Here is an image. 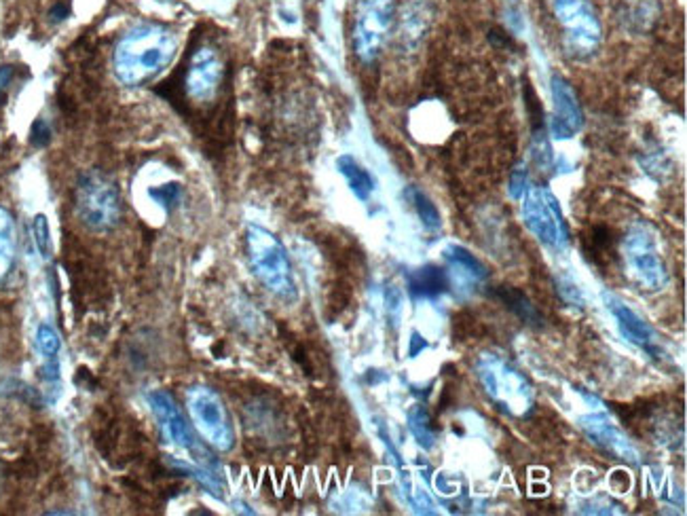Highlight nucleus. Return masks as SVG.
I'll list each match as a JSON object with an SVG mask.
<instances>
[{
    "instance_id": "c85d7f7f",
    "label": "nucleus",
    "mask_w": 687,
    "mask_h": 516,
    "mask_svg": "<svg viewBox=\"0 0 687 516\" xmlns=\"http://www.w3.org/2000/svg\"><path fill=\"white\" fill-rule=\"evenodd\" d=\"M423 349H428V341H425L421 334L414 331L413 337H411V348H408V356H411V358H417V356L421 354Z\"/></svg>"
},
{
    "instance_id": "cd10ccee",
    "label": "nucleus",
    "mask_w": 687,
    "mask_h": 516,
    "mask_svg": "<svg viewBox=\"0 0 687 516\" xmlns=\"http://www.w3.org/2000/svg\"><path fill=\"white\" fill-rule=\"evenodd\" d=\"M11 78H13V66H0V104H3L4 94H7Z\"/></svg>"
},
{
    "instance_id": "0eeeda50",
    "label": "nucleus",
    "mask_w": 687,
    "mask_h": 516,
    "mask_svg": "<svg viewBox=\"0 0 687 516\" xmlns=\"http://www.w3.org/2000/svg\"><path fill=\"white\" fill-rule=\"evenodd\" d=\"M186 408L199 436L209 446L220 453H229L235 446V428L218 391L208 385H192L186 391Z\"/></svg>"
},
{
    "instance_id": "7ed1b4c3",
    "label": "nucleus",
    "mask_w": 687,
    "mask_h": 516,
    "mask_svg": "<svg viewBox=\"0 0 687 516\" xmlns=\"http://www.w3.org/2000/svg\"><path fill=\"white\" fill-rule=\"evenodd\" d=\"M248 260L258 282L274 294L275 299L292 305L299 300V286L294 280L292 263L286 248L265 226L248 225L246 229Z\"/></svg>"
},
{
    "instance_id": "4468645a",
    "label": "nucleus",
    "mask_w": 687,
    "mask_h": 516,
    "mask_svg": "<svg viewBox=\"0 0 687 516\" xmlns=\"http://www.w3.org/2000/svg\"><path fill=\"white\" fill-rule=\"evenodd\" d=\"M225 78V64L212 47H201L192 53L186 66L184 89L192 100L208 102L218 94Z\"/></svg>"
},
{
    "instance_id": "a878e982",
    "label": "nucleus",
    "mask_w": 687,
    "mask_h": 516,
    "mask_svg": "<svg viewBox=\"0 0 687 516\" xmlns=\"http://www.w3.org/2000/svg\"><path fill=\"white\" fill-rule=\"evenodd\" d=\"M527 183H529V172H527V166L520 163V166H516L512 174H510V195H512L514 200H520V197L525 195V191L529 189Z\"/></svg>"
},
{
    "instance_id": "2eb2a0df",
    "label": "nucleus",
    "mask_w": 687,
    "mask_h": 516,
    "mask_svg": "<svg viewBox=\"0 0 687 516\" xmlns=\"http://www.w3.org/2000/svg\"><path fill=\"white\" fill-rule=\"evenodd\" d=\"M445 260H446V274L451 280V286H462L465 291H476L482 283L489 280V271L487 266L474 257L468 248L451 246L445 248Z\"/></svg>"
},
{
    "instance_id": "f3484780",
    "label": "nucleus",
    "mask_w": 687,
    "mask_h": 516,
    "mask_svg": "<svg viewBox=\"0 0 687 516\" xmlns=\"http://www.w3.org/2000/svg\"><path fill=\"white\" fill-rule=\"evenodd\" d=\"M337 169L348 180L349 191L354 192L360 201H368L372 197V192L377 191V180L368 169L357 161L356 157L343 155L337 159Z\"/></svg>"
},
{
    "instance_id": "6ab92c4d",
    "label": "nucleus",
    "mask_w": 687,
    "mask_h": 516,
    "mask_svg": "<svg viewBox=\"0 0 687 516\" xmlns=\"http://www.w3.org/2000/svg\"><path fill=\"white\" fill-rule=\"evenodd\" d=\"M497 299L502 300L505 307L512 311L516 317H520L525 324L536 326V328L544 326V315L539 314L537 307L531 303L525 292L516 291V288H510V286H502L497 291Z\"/></svg>"
},
{
    "instance_id": "bb28decb",
    "label": "nucleus",
    "mask_w": 687,
    "mask_h": 516,
    "mask_svg": "<svg viewBox=\"0 0 687 516\" xmlns=\"http://www.w3.org/2000/svg\"><path fill=\"white\" fill-rule=\"evenodd\" d=\"M49 142H51V129L47 126V121H45V119H37L30 129V144L34 149H45V146H49Z\"/></svg>"
},
{
    "instance_id": "f03ea898",
    "label": "nucleus",
    "mask_w": 687,
    "mask_h": 516,
    "mask_svg": "<svg viewBox=\"0 0 687 516\" xmlns=\"http://www.w3.org/2000/svg\"><path fill=\"white\" fill-rule=\"evenodd\" d=\"M476 375L485 394L508 415L525 419L536 408V391L514 362L495 351H485L476 360Z\"/></svg>"
},
{
    "instance_id": "4be33fe9",
    "label": "nucleus",
    "mask_w": 687,
    "mask_h": 516,
    "mask_svg": "<svg viewBox=\"0 0 687 516\" xmlns=\"http://www.w3.org/2000/svg\"><path fill=\"white\" fill-rule=\"evenodd\" d=\"M37 345L45 360H58L60 356V337L53 326L41 324L37 331Z\"/></svg>"
},
{
    "instance_id": "f8f14e48",
    "label": "nucleus",
    "mask_w": 687,
    "mask_h": 516,
    "mask_svg": "<svg viewBox=\"0 0 687 516\" xmlns=\"http://www.w3.org/2000/svg\"><path fill=\"white\" fill-rule=\"evenodd\" d=\"M550 95H552V117L548 129L556 140H571L584 127V111L576 89L565 77L552 75L550 78Z\"/></svg>"
},
{
    "instance_id": "1a4fd4ad",
    "label": "nucleus",
    "mask_w": 687,
    "mask_h": 516,
    "mask_svg": "<svg viewBox=\"0 0 687 516\" xmlns=\"http://www.w3.org/2000/svg\"><path fill=\"white\" fill-rule=\"evenodd\" d=\"M396 17L394 0H357L354 20V49L371 64L381 55Z\"/></svg>"
},
{
    "instance_id": "ddd939ff",
    "label": "nucleus",
    "mask_w": 687,
    "mask_h": 516,
    "mask_svg": "<svg viewBox=\"0 0 687 516\" xmlns=\"http://www.w3.org/2000/svg\"><path fill=\"white\" fill-rule=\"evenodd\" d=\"M580 428L582 432L588 436L590 442L599 446L601 451H605L607 455L626 463H639L641 455L637 446H634V442L630 440L620 425L607 417L605 413H588V415H582Z\"/></svg>"
},
{
    "instance_id": "5701e85b",
    "label": "nucleus",
    "mask_w": 687,
    "mask_h": 516,
    "mask_svg": "<svg viewBox=\"0 0 687 516\" xmlns=\"http://www.w3.org/2000/svg\"><path fill=\"white\" fill-rule=\"evenodd\" d=\"M151 197L159 203V206L166 209V212H172L174 208L180 206V200H183V186L178 183L155 186V189H151Z\"/></svg>"
},
{
    "instance_id": "a211bd4d",
    "label": "nucleus",
    "mask_w": 687,
    "mask_h": 516,
    "mask_svg": "<svg viewBox=\"0 0 687 516\" xmlns=\"http://www.w3.org/2000/svg\"><path fill=\"white\" fill-rule=\"evenodd\" d=\"M17 254V233L15 220L7 208L0 206V286L7 282L15 266Z\"/></svg>"
},
{
    "instance_id": "b1692460",
    "label": "nucleus",
    "mask_w": 687,
    "mask_h": 516,
    "mask_svg": "<svg viewBox=\"0 0 687 516\" xmlns=\"http://www.w3.org/2000/svg\"><path fill=\"white\" fill-rule=\"evenodd\" d=\"M32 233H34V243H37L38 254L43 258H51V252H53V243H51V231H49V223L45 214H37L32 223Z\"/></svg>"
},
{
    "instance_id": "6e6552de",
    "label": "nucleus",
    "mask_w": 687,
    "mask_h": 516,
    "mask_svg": "<svg viewBox=\"0 0 687 516\" xmlns=\"http://www.w3.org/2000/svg\"><path fill=\"white\" fill-rule=\"evenodd\" d=\"M520 200V214L527 229L544 246L552 248V250H565L569 246V226L565 223L563 209H560L554 192L546 186H529Z\"/></svg>"
},
{
    "instance_id": "f257e3e1",
    "label": "nucleus",
    "mask_w": 687,
    "mask_h": 516,
    "mask_svg": "<svg viewBox=\"0 0 687 516\" xmlns=\"http://www.w3.org/2000/svg\"><path fill=\"white\" fill-rule=\"evenodd\" d=\"M176 51H178V37L168 26L146 21L129 28L119 38L112 55L115 77L129 87L149 83L172 64Z\"/></svg>"
},
{
    "instance_id": "9d476101",
    "label": "nucleus",
    "mask_w": 687,
    "mask_h": 516,
    "mask_svg": "<svg viewBox=\"0 0 687 516\" xmlns=\"http://www.w3.org/2000/svg\"><path fill=\"white\" fill-rule=\"evenodd\" d=\"M603 303L611 314L613 322H616L617 332L622 334L624 341L634 345V348L643 351L647 358L656 360L658 364L667 360V351H664L660 334L656 332V328L639 311H634L626 300L613 292H603Z\"/></svg>"
},
{
    "instance_id": "393cba45",
    "label": "nucleus",
    "mask_w": 687,
    "mask_h": 516,
    "mask_svg": "<svg viewBox=\"0 0 687 516\" xmlns=\"http://www.w3.org/2000/svg\"><path fill=\"white\" fill-rule=\"evenodd\" d=\"M556 291H559L560 299L565 300V303L573 305V307H582L584 305V292L582 288L577 286V282L573 280L571 275H560L559 280H556Z\"/></svg>"
},
{
    "instance_id": "412c9836",
    "label": "nucleus",
    "mask_w": 687,
    "mask_h": 516,
    "mask_svg": "<svg viewBox=\"0 0 687 516\" xmlns=\"http://www.w3.org/2000/svg\"><path fill=\"white\" fill-rule=\"evenodd\" d=\"M406 197H408V201L413 203L414 212H417V217H419V220H421V225L425 226V229L438 231L442 226V218H440L438 208H436V203L431 201L421 189H417V186H411V189L406 191Z\"/></svg>"
},
{
    "instance_id": "9b49d317",
    "label": "nucleus",
    "mask_w": 687,
    "mask_h": 516,
    "mask_svg": "<svg viewBox=\"0 0 687 516\" xmlns=\"http://www.w3.org/2000/svg\"><path fill=\"white\" fill-rule=\"evenodd\" d=\"M146 402H149L152 417L161 430L163 438L172 445L178 446V449H186L192 453H203L201 446H199L197 436L192 432V428L186 422L180 406L176 405V400L168 391L163 389H155L146 396Z\"/></svg>"
},
{
    "instance_id": "c756f323",
    "label": "nucleus",
    "mask_w": 687,
    "mask_h": 516,
    "mask_svg": "<svg viewBox=\"0 0 687 516\" xmlns=\"http://www.w3.org/2000/svg\"><path fill=\"white\" fill-rule=\"evenodd\" d=\"M68 13H70V7H68L66 3H58L53 9H51L49 17H51V21H64Z\"/></svg>"
},
{
    "instance_id": "aec40b11",
    "label": "nucleus",
    "mask_w": 687,
    "mask_h": 516,
    "mask_svg": "<svg viewBox=\"0 0 687 516\" xmlns=\"http://www.w3.org/2000/svg\"><path fill=\"white\" fill-rule=\"evenodd\" d=\"M408 430H411L413 438L417 440V445L421 449L429 451L434 449L436 442H438V428H436L434 419H431L429 411L423 405H414L408 411Z\"/></svg>"
},
{
    "instance_id": "423d86ee",
    "label": "nucleus",
    "mask_w": 687,
    "mask_h": 516,
    "mask_svg": "<svg viewBox=\"0 0 687 516\" xmlns=\"http://www.w3.org/2000/svg\"><path fill=\"white\" fill-rule=\"evenodd\" d=\"M554 20L563 30L567 53L576 60H588L599 51L603 28L590 0H548Z\"/></svg>"
},
{
    "instance_id": "39448f33",
    "label": "nucleus",
    "mask_w": 687,
    "mask_h": 516,
    "mask_svg": "<svg viewBox=\"0 0 687 516\" xmlns=\"http://www.w3.org/2000/svg\"><path fill=\"white\" fill-rule=\"evenodd\" d=\"M622 258L626 274L641 291L660 292L668 283V269L660 257L656 233L645 223L628 229L622 240Z\"/></svg>"
},
{
    "instance_id": "dca6fc26",
    "label": "nucleus",
    "mask_w": 687,
    "mask_h": 516,
    "mask_svg": "<svg viewBox=\"0 0 687 516\" xmlns=\"http://www.w3.org/2000/svg\"><path fill=\"white\" fill-rule=\"evenodd\" d=\"M406 288L413 300H434L448 292L451 280H448L446 269L438 265H423L417 269H411L406 274Z\"/></svg>"
},
{
    "instance_id": "20e7f679",
    "label": "nucleus",
    "mask_w": 687,
    "mask_h": 516,
    "mask_svg": "<svg viewBox=\"0 0 687 516\" xmlns=\"http://www.w3.org/2000/svg\"><path fill=\"white\" fill-rule=\"evenodd\" d=\"M75 206L78 220L98 233L115 229L121 220V195L117 184L100 169L81 174L75 191Z\"/></svg>"
}]
</instances>
